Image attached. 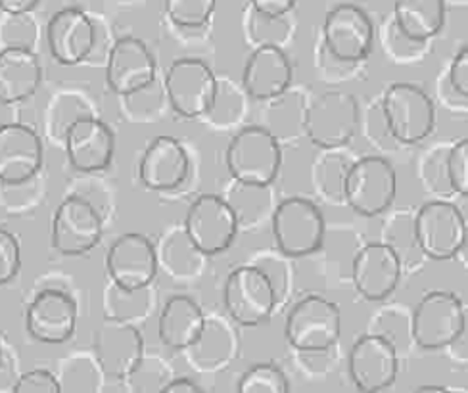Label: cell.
I'll use <instances>...</instances> for the list:
<instances>
[{"label": "cell", "instance_id": "cell-1", "mask_svg": "<svg viewBox=\"0 0 468 393\" xmlns=\"http://www.w3.org/2000/svg\"><path fill=\"white\" fill-rule=\"evenodd\" d=\"M225 164L234 181L263 188L277 179L282 164V150L275 134L253 125L232 136L227 146Z\"/></svg>", "mask_w": 468, "mask_h": 393}, {"label": "cell", "instance_id": "cell-2", "mask_svg": "<svg viewBox=\"0 0 468 393\" xmlns=\"http://www.w3.org/2000/svg\"><path fill=\"white\" fill-rule=\"evenodd\" d=\"M466 332V309L452 292H431L417 303L411 336L420 349L438 351L457 344Z\"/></svg>", "mask_w": 468, "mask_h": 393}, {"label": "cell", "instance_id": "cell-3", "mask_svg": "<svg viewBox=\"0 0 468 393\" xmlns=\"http://www.w3.org/2000/svg\"><path fill=\"white\" fill-rule=\"evenodd\" d=\"M342 192L347 206L356 213L363 218H377L396 200V169L384 157H361L346 171Z\"/></svg>", "mask_w": 468, "mask_h": 393}, {"label": "cell", "instance_id": "cell-4", "mask_svg": "<svg viewBox=\"0 0 468 393\" xmlns=\"http://www.w3.org/2000/svg\"><path fill=\"white\" fill-rule=\"evenodd\" d=\"M342 336V311L323 296H307L290 309L284 323L286 342L302 353L335 347Z\"/></svg>", "mask_w": 468, "mask_h": 393}, {"label": "cell", "instance_id": "cell-5", "mask_svg": "<svg viewBox=\"0 0 468 393\" xmlns=\"http://www.w3.org/2000/svg\"><path fill=\"white\" fill-rule=\"evenodd\" d=\"M382 113L388 131L403 144L422 143L436 125L432 98L413 83L389 85L382 96Z\"/></svg>", "mask_w": 468, "mask_h": 393}, {"label": "cell", "instance_id": "cell-6", "mask_svg": "<svg viewBox=\"0 0 468 393\" xmlns=\"http://www.w3.org/2000/svg\"><path fill=\"white\" fill-rule=\"evenodd\" d=\"M165 94L175 113L197 120L216 108L219 83L206 62L198 58H181L165 73Z\"/></svg>", "mask_w": 468, "mask_h": 393}, {"label": "cell", "instance_id": "cell-7", "mask_svg": "<svg viewBox=\"0 0 468 393\" xmlns=\"http://www.w3.org/2000/svg\"><path fill=\"white\" fill-rule=\"evenodd\" d=\"M239 234V218L229 202L216 194H202L188 206L185 239L202 255L229 250Z\"/></svg>", "mask_w": 468, "mask_h": 393}, {"label": "cell", "instance_id": "cell-8", "mask_svg": "<svg viewBox=\"0 0 468 393\" xmlns=\"http://www.w3.org/2000/svg\"><path fill=\"white\" fill-rule=\"evenodd\" d=\"M413 234L428 260L447 261L457 258L466 244V219L450 202H428L415 215Z\"/></svg>", "mask_w": 468, "mask_h": 393}, {"label": "cell", "instance_id": "cell-9", "mask_svg": "<svg viewBox=\"0 0 468 393\" xmlns=\"http://www.w3.org/2000/svg\"><path fill=\"white\" fill-rule=\"evenodd\" d=\"M324 230V215L319 206L298 196L281 202L272 215V236L288 258H305L321 250Z\"/></svg>", "mask_w": 468, "mask_h": 393}, {"label": "cell", "instance_id": "cell-10", "mask_svg": "<svg viewBox=\"0 0 468 393\" xmlns=\"http://www.w3.org/2000/svg\"><path fill=\"white\" fill-rule=\"evenodd\" d=\"M227 313L242 326H260L271 319L277 305V292L269 274L258 267L234 269L223 288Z\"/></svg>", "mask_w": 468, "mask_h": 393}, {"label": "cell", "instance_id": "cell-11", "mask_svg": "<svg viewBox=\"0 0 468 393\" xmlns=\"http://www.w3.org/2000/svg\"><path fill=\"white\" fill-rule=\"evenodd\" d=\"M305 134L319 148L335 150L354 139L359 127V110L356 98L330 90L315 98L305 112Z\"/></svg>", "mask_w": 468, "mask_h": 393}, {"label": "cell", "instance_id": "cell-12", "mask_svg": "<svg viewBox=\"0 0 468 393\" xmlns=\"http://www.w3.org/2000/svg\"><path fill=\"white\" fill-rule=\"evenodd\" d=\"M102 234V215L81 196H69L56 207L50 227V242L60 255H66V258L85 255L101 244Z\"/></svg>", "mask_w": 468, "mask_h": 393}, {"label": "cell", "instance_id": "cell-13", "mask_svg": "<svg viewBox=\"0 0 468 393\" xmlns=\"http://www.w3.org/2000/svg\"><path fill=\"white\" fill-rule=\"evenodd\" d=\"M94 361L108 378H131L144 363V340L139 328L120 319H106L92 338Z\"/></svg>", "mask_w": 468, "mask_h": 393}, {"label": "cell", "instance_id": "cell-14", "mask_svg": "<svg viewBox=\"0 0 468 393\" xmlns=\"http://www.w3.org/2000/svg\"><path fill=\"white\" fill-rule=\"evenodd\" d=\"M106 271L110 281L125 293L141 292L152 284L158 274V253L148 236L125 232L117 236L106 253Z\"/></svg>", "mask_w": 468, "mask_h": 393}, {"label": "cell", "instance_id": "cell-15", "mask_svg": "<svg viewBox=\"0 0 468 393\" xmlns=\"http://www.w3.org/2000/svg\"><path fill=\"white\" fill-rule=\"evenodd\" d=\"M323 41L330 56L340 62H361L373 50L375 26L357 5H338L324 17Z\"/></svg>", "mask_w": 468, "mask_h": 393}, {"label": "cell", "instance_id": "cell-16", "mask_svg": "<svg viewBox=\"0 0 468 393\" xmlns=\"http://www.w3.org/2000/svg\"><path fill=\"white\" fill-rule=\"evenodd\" d=\"M347 372L359 391L388 389L399 375L398 349L380 334H365L349 349Z\"/></svg>", "mask_w": 468, "mask_h": 393}, {"label": "cell", "instance_id": "cell-17", "mask_svg": "<svg viewBox=\"0 0 468 393\" xmlns=\"http://www.w3.org/2000/svg\"><path fill=\"white\" fill-rule=\"evenodd\" d=\"M43 162L45 146L35 129L17 122L0 125V183L26 185L41 171Z\"/></svg>", "mask_w": 468, "mask_h": 393}, {"label": "cell", "instance_id": "cell-18", "mask_svg": "<svg viewBox=\"0 0 468 393\" xmlns=\"http://www.w3.org/2000/svg\"><path fill=\"white\" fill-rule=\"evenodd\" d=\"M68 160L73 169L96 173L110 167L115 152V134L108 123L92 113L77 117L62 134Z\"/></svg>", "mask_w": 468, "mask_h": 393}, {"label": "cell", "instance_id": "cell-19", "mask_svg": "<svg viewBox=\"0 0 468 393\" xmlns=\"http://www.w3.org/2000/svg\"><path fill=\"white\" fill-rule=\"evenodd\" d=\"M155 60L139 37H122L113 43L106 62V85L117 96H131L148 89L155 79Z\"/></svg>", "mask_w": 468, "mask_h": 393}, {"label": "cell", "instance_id": "cell-20", "mask_svg": "<svg viewBox=\"0 0 468 393\" xmlns=\"http://www.w3.org/2000/svg\"><path fill=\"white\" fill-rule=\"evenodd\" d=\"M27 334L41 344L62 345L77 330V303L62 290L38 292L26 311Z\"/></svg>", "mask_w": 468, "mask_h": 393}, {"label": "cell", "instance_id": "cell-21", "mask_svg": "<svg viewBox=\"0 0 468 393\" xmlns=\"http://www.w3.org/2000/svg\"><path fill=\"white\" fill-rule=\"evenodd\" d=\"M351 279L368 302H384L396 292L401 279L399 253L386 242L365 244L351 263Z\"/></svg>", "mask_w": 468, "mask_h": 393}, {"label": "cell", "instance_id": "cell-22", "mask_svg": "<svg viewBox=\"0 0 468 393\" xmlns=\"http://www.w3.org/2000/svg\"><path fill=\"white\" fill-rule=\"evenodd\" d=\"M94 24L81 8H62L48 19L47 45L58 64L77 66L85 62L94 48Z\"/></svg>", "mask_w": 468, "mask_h": 393}, {"label": "cell", "instance_id": "cell-23", "mask_svg": "<svg viewBox=\"0 0 468 393\" xmlns=\"http://www.w3.org/2000/svg\"><path fill=\"white\" fill-rule=\"evenodd\" d=\"M292 62L275 43H265L250 54L242 71V87L253 101H275L292 85Z\"/></svg>", "mask_w": 468, "mask_h": 393}, {"label": "cell", "instance_id": "cell-24", "mask_svg": "<svg viewBox=\"0 0 468 393\" xmlns=\"http://www.w3.org/2000/svg\"><path fill=\"white\" fill-rule=\"evenodd\" d=\"M190 160L186 148L173 136H155L146 146L141 164L139 176L146 188L155 192H169L179 188L188 176Z\"/></svg>", "mask_w": 468, "mask_h": 393}, {"label": "cell", "instance_id": "cell-25", "mask_svg": "<svg viewBox=\"0 0 468 393\" xmlns=\"http://www.w3.org/2000/svg\"><path fill=\"white\" fill-rule=\"evenodd\" d=\"M204 332L206 314L197 300L177 293L165 302L158 319V336L165 347L183 351L198 345Z\"/></svg>", "mask_w": 468, "mask_h": 393}, {"label": "cell", "instance_id": "cell-26", "mask_svg": "<svg viewBox=\"0 0 468 393\" xmlns=\"http://www.w3.org/2000/svg\"><path fill=\"white\" fill-rule=\"evenodd\" d=\"M43 81L38 56L29 47L0 50V104L12 106L31 98Z\"/></svg>", "mask_w": 468, "mask_h": 393}, {"label": "cell", "instance_id": "cell-27", "mask_svg": "<svg viewBox=\"0 0 468 393\" xmlns=\"http://www.w3.org/2000/svg\"><path fill=\"white\" fill-rule=\"evenodd\" d=\"M445 0H396L394 24L409 41L426 45L445 26Z\"/></svg>", "mask_w": 468, "mask_h": 393}, {"label": "cell", "instance_id": "cell-28", "mask_svg": "<svg viewBox=\"0 0 468 393\" xmlns=\"http://www.w3.org/2000/svg\"><path fill=\"white\" fill-rule=\"evenodd\" d=\"M288 389L284 370L272 361L250 366L239 380L240 393H286Z\"/></svg>", "mask_w": 468, "mask_h": 393}, {"label": "cell", "instance_id": "cell-29", "mask_svg": "<svg viewBox=\"0 0 468 393\" xmlns=\"http://www.w3.org/2000/svg\"><path fill=\"white\" fill-rule=\"evenodd\" d=\"M218 0H164L169 22L181 29L204 27L216 12Z\"/></svg>", "mask_w": 468, "mask_h": 393}, {"label": "cell", "instance_id": "cell-30", "mask_svg": "<svg viewBox=\"0 0 468 393\" xmlns=\"http://www.w3.org/2000/svg\"><path fill=\"white\" fill-rule=\"evenodd\" d=\"M22 269V248L16 236L0 228V286L12 282Z\"/></svg>", "mask_w": 468, "mask_h": 393}, {"label": "cell", "instance_id": "cell-31", "mask_svg": "<svg viewBox=\"0 0 468 393\" xmlns=\"http://www.w3.org/2000/svg\"><path fill=\"white\" fill-rule=\"evenodd\" d=\"M447 179L453 192L468 196V141L455 143L447 155Z\"/></svg>", "mask_w": 468, "mask_h": 393}, {"label": "cell", "instance_id": "cell-32", "mask_svg": "<svg viewBox=\"0 0 468 393\" xmlns=\"http://www.w3.org/2000/svg\"><path fill=\"white\" fill-rule=\"evenodd\" d=\"M16 393H60L62 384L56 375L47 368H33L24 372L14 384Z\"/></svg>", "mask_w": 468, "mask_h": 393}, {"label": "cell", "instance_id": "cell-33", "mask_svg": "<svg viewBox=\"0 0 468 393\" xmlns=\"http://www.w3.org/2000/svg\"><path fill=\"white\" fill-rule=\"evenodd\" d=\"M447 81H450V87L466 101L468 96V50L466 48L455 54L450 71H447Z\"/></svg>", "mask_w": 468, "mask_h": 393}, {"label": "cell", "instance_id": "cell-34", "mask_svg": "<svg viewBox=\"0 0 468 393\" xmlns=\"http://www.w3.org/2000/svg\"><path fill=\"white\" fill-rule=\"evenodd\" d=\"M296 3L298 0H250V8L267 17H284Z\"/></svg>", "mask_w": 468, "mask_h": 393}, {"label": "cell", "instance_id": "cell-35", "mask_svg": "<svg viewBox=\"0 0 468 393\" xmlns=\"http://www.w3.org/2000/svg\"><path fill=\"white\" fill-rule=\"evenodd\" d=\"M162 391H169V393H197V391H202V386L198 382H194L188 377H179V378H173V380L165 382L162 386Z\"/></svg>", "mask_w": 468, "mask_h": 393}, {"label": "cell", "instance_id": "cell-36", "mask_svg": "<svg viewBox=\"0 0 468 393\" xmlns=\"http://www.w3.org/2000/svg\"><path fill=\"white\" fill-rule=\"evenodd\" d=\"M41 0H0V10L5 14H31Z\"/></svg>", "mask_w": 468, "mask_h": 393}, {"label": "cell", "instance_id": "cell-37", "mask_svg": "<svg viewBox=\"0 0 468 393\" xmlns=\"http://www.w3.org/2000/svg\"><path fill=\"white\" fill-rule=\"evenodd\" d=\"M447 388H443V386H419L417 388V391H445Z\"/></svg>", "mask_w": 468, "mask_h": 393}, {"label": "cell", "instance_id": "cell-38", "mask_svg": "<svg viewBox=\"0 0 468 393\" xmlns=\"http://www.w3.org/2000/svg\"><path fill=\"white\" fill-rule=\"evenodd\" d=\"M445 3H452V5H457V6H459V5H463V6H464V5H466V0H445Z\"/></svg>", "mask_w": 468, "mask_h": 393}, {"label": "cell", "instance_id": "cell-39", "mask_svg": "<svg viewBox=\"0 0 468 393\" xmlns=\"http://www.w3.org/2000/svg\"><path fill=\"white\" fill-rule=\"evenodd\" d=\"M3 359H5V351H3V342H0V368H3Z\"/></svg>", "mask_w": 468, "mask_h": 393}]
</instances>
